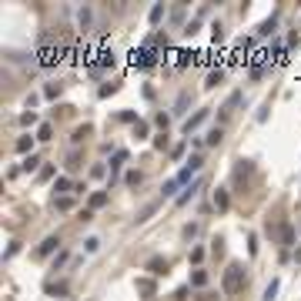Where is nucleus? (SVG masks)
<instances>
[{"label":"nucleus","instance_id":"nucleus-20","mask_svg":"<svg viewBox=\"0 0 301 301\" xmlns=\"http://www.w3.org/2000/svg\"><path fill=\"white\" fill-rule=\"evenodd\" d=\"M124 161H127V154H124V150H117V154H114V164H111V174H114L117 168H121Z\"/></svg>","mask_w":301,"mask_h":301},{"label":"nucleus","instance_id":"nucleus-27","mask_svg":"<svg viewBox=\"0 0 301 301\" xmlns=\"http://www.w3.org/2000/svg\"><path fill=\"white\" fill-rule=\"evenodd\" d=\"M134 137H137V141H141V137H148V124H141V121H137V127H134Z\"/></svg>","mask_w":301,"mask_h":301},{"label":"nucleus","instance_id":"nucleus-30","mask_svg":"<svg viewBox=\"0 0 301 301\" xmlns=\"http://www.w3.org/2000/svg\"><path fill=\"white\" fill-rule=\"evenodd\" d=\"M77 168H80V157L71 154V157H67V171H77Z\"/></svg>","mask_w":301,"mask_h":301},{"label":"nucleus","instance_id":"nucleus-25","mask_svg":"<svg viewBox=\"0 0 301 301\" xmlns=\"http://www.w3.org/2000/svg\"><path fill=\"white\" fill-rule=\"evenodd\" d=\"M57 94H60V87H54V84H47V87H44V97H47V100H54Z\"/></svg>","mask_w":301,"mask_h":301},{"label":"nucleus","instance_id":"nucleus-9","mask_svg":"<svg viewBox=\"0 0 301 301\" xmlns=\"http://www.w3.org/2000/svg\"><path fill=\"white\" fill-rule=\"evenodd\" d=\"M227 204H231V201H227L225 191H214V207H218V211H227Z\"/></svg>","mask_w":301,"mask_h":301},{"label":"nucleus","instance_id":"nucleus-7","mask_svg":"<svg viewBox=\"0 0 301 301\" xmlns=\"http://www.w3.org/2000/svg\"><path fill=\"white\" fill-rule=\"evenodd\" d=\"M198 191H201V181H194V184H188V191H184V194H177V204H184V201H191V198H194Z\"/></svg>","mask_w":301,"mask_h":301},{"label":"nucleus","instance_id":"nucleus-34","mask_svg":"<svg viewBox=\"0 0 301 301\" xmlns=\"http://www.w3.org/2000/svg\"><path fill=\"white\" fill-rule=\"evenodd\" d=\"M198 301H218V298H214V295H201Z\"/></svg>","mask_w":301,"mask_h":301},{"label":"nucleus","instance_id":"nucleus-10","mask_svg":"<svg viewBox=\"0 0 301 301\" xmlns=\"http://www.w3.org/2000/svg\"><path fill=\"white\" fill-rule=\"evenodd\" d=\"M137 291H141L144 298H150V295H154V281H148V278H141V281H137Z\"/></svg>","mask_w":301,"mask_h":301},{"label":"nucleus","instance_id":"nucleus-35","mask_svg":"<svg viewBox=\"0 0 301 301\" xmlns=\"http://www.w3.org/2000/svg\"><path fill=\"white\" fill-rule=\"evenodd\" d=\"M295 261H301V251H295Z\"/></svg>","mask_w":301,"mask_h":301},{"label":"nucleus","instance_id":"nucleus-16","mask_svg":"<svg viewBox=\"0 0 301 301\" xmlns=\"http://www.w3.org/2000/svg\"><path fill=\"white\" fill-rule=\"evenodd\" d=\"M221 137H225V134H221V127H214V131L207 134L204 141H207V144H211V148H214V144H221Z\"/></svg>","mask_w":301,"mask_h":301},{"label":"nucleus","instance_id":"nucleus-31","mask_svg":"<svg viewBox=\"0 0 301 301\" xmlns=\"http://www.w3.org/2000/svg\"><path fill=\"white\" fill-rule=\"evenodd\" d=\"M84 248H87V251H91V254H94L97 248H100V241H97V238H87V241H84Z\"/></svg>","mask_w":301,"mask_h":301},{"label":"nucleus","instance_id":"nucleus-21","mask_svg":"<svg viewBox=\"0 0 301 301\" xmlns=\"http://www.w3.org/2000/svg\"><path fill=\"white\" fill-rule=\"evenodd\" d=\"M271 30H275V17H271V20H264L261 27H258V34H261V37H268Z\"/></svg>","mask_w":301,"mask_h":301},{"label":"nucleus","instance_id":"nucleus-24","mask_svg":"<svg viewBox=\"0 0 301 301\" xmlns=\"http://www.w3.org/2000/svg\"><path fill=\"white\" fill-rule=\"evenodd\" d=\"M124 181H127V184H141V171H127V177H124Z\"/></svg>","mask_w":301,"mask_h":301},{"label":"nucleus","instance_id":"nucleus-5","mask_svg":"<svg viewBox=\"0 0 301 301\" xmlns=\"http://www.w3.org/2000/svg\"><path fill=\"white\" fill-rule=\"evenodd\" d=\"M91 20H94L91 7H80V10H77V24H80V30H91Z\"/></svg>","mask_w":301,"mask_h":301},{"label":"nucleus","instance_id":"nucleus-15","mask_svg":"<svg viewBox=\"0 0 301 301\" xmlns=\"http://www.w3.org/2000/svg\"><path fill=\"white\" fill-rule=\"evenodd\" d=\"M177 184H181V181H177V177H171V181H164V198H171V194H174V191H177Z\"/></svg>","mask_w":301,"mask_h":301},{"label":"nucleus","instance_id":"nucleus-8","mask_svg":"<svg viewBox=\"0 0 301 301\" xmlns=\"http://www.w3.org/2000/svg\"><path fill=\"white\" fill-rule=\"evenodd\" d=\"M204 117H207V111H198V114H194V117H191V121H184V131H194V127H198V124H201V121H204Z\"/></svg>","mask_w":301,"mask_h":301},{"label":"nucleus","instance_id":"nucleus-3","mask_svg":"<svg viewBox=\"0 0 301 301\" xmlns=\"http://www.w3.org/2000/svg\"><path fill=\"white\" fill-rule=\"evenodd\" d=\"M278 234H281V245L284 248L295 245V225H291V221H281V225H278Z\"/></svg>","mask_w":301,"mask_h":301},{"label":"nucleus","instance_id":"nucleus-13","mask_svg":"<svg viewBox=\"0 0 301 301\" xmlns=\"http://www.w3.org/2000/svg\"><path fill=\"white\" fill-rule=\"evenodd\" d=\"M278 288H281V284H278V281H271L268 288H264V298H261V301H275V295H278Z\"/></svg>","mask_w":301,"mask_h":301},{"label":"nucleus","instance_id":"nucleus-12","mask_svg":"<svg viewBox=\"0 0 301 301\" xmlns=\"http://www.w3.org/2000/svg\"><path fill=\"white\" fill-rule=\"evenodd\" d=\"M71 188H74V184H71V181H67V177H60V181H57V194H60V198H67V191H71Z\"/></svg>","mask_w":301,"mask_h":301},{"label":"nucleus","instance_id":"nucleus-2","mask_svg":"<svg viewBox=\"0 0 301 301\" xmlns=\"http://www.w3.org/2000/svg\"><path fill=\"white\" fill-rule=\"evenodd\" d=\"M201 164H204V161H201V157H198V154H194V157H191L188 164H184V168H181V174H177V181H181V184H184V181H191V177H194V174H198V171H201Z\"/></svg>","mask_w":301,"mask_h":301},{"label":"nucleus","instance_id":"nucleus-28","mask_svg":"<svg viewBox=\"0 0 301 301\" xmlns=\"http://www.w3.org/2000/svg\"><path fill=\"white\" fill-rule=\"evenodd\" d=\"M37 164H40V161H37V157H34V154H30V157H27V161H24L20 168H24V171H34V168H37Z\"/></svg>","mask_w":301,"mask_h":301},{"label":"nucleus","instance_id":"nucleus-22","mask_svg":"<svg viewBox=\"0 0 301 301\" xmlns=\"http://www.w3.org/2000/svg\"><path fill=\"white\" fill-rule=\"evenodd\" d=\"M30 148H34V137H20V141H17V150H20V154H24V150H30Z\"/></svg>","mask_w":301,"mask_h":301},{"label":"nucleus","instance_id":"nucleus-26","mask_svg":"<svg viewBox=\"0 0 301 301\" xmlns=\"http://www.w3.org/2000/svg\"><path fill=\"white\" fill-rule=\"evenodd\" d=\"M154 211H157V204H148L144 211H141V214H137V221H148V218L154 214Z\"/></svg>","mask_w":301,"mask_h":301},{"label":"nucleus","instance_id":"nucleus-29","mask_svg":"<svg viewBox=\"0 0 301 301\" xmlns=\"http://www.w3.org/2000/svg\"><path fill=\"white\" fill-rule=\"evenodd\" d=\"M84 137H87V127H77V131H74V137H71V141H74V144H80Z\"/></svg>","mask_w":301,"mask_h":301},{"label":"nucleus","instance_id":"nucleus-32","mask_svg":"<svg viewBox=\"0 0 301 301\" xmlns=\"http://www.w3.org/2000/svg\"><path fill=\"white\" fill-rule=\"evenodd\" d=\"M47 291H50V295H67V284H50Z\"/></svg>","mask_w":301,"mask_h":301},{"label":"nucleus","instance_id":"nucleus-4","mask_svg":"<svg viewBox=\"0 0 301 301\" xmlns=\"http://www.w3.org/2000/svg\"><path fill=\"white\" fill-rule=\"evenodd\" d=\"M57 245H60V238H57V234L44 238V245L37 248V258H47V254H54V251H57Z\"/></svg>","mask_w":301,"mask_h":301},{"label":"nucleus","instance_id":"nucleus-1","mask_svg":"<svg viewBox=\"0 0 301 301\" xmlns=\"http://www.w3.org/2000/svg\"><path fill=\"white\" fill-rule=\"evenodd\" d=\"M248 284V275H245V264L231 261L225 268V275H221V288H225V295H241Z\"/></svg>","mask_w":301,"mask_h":301},{"label":"nucleus","instance_id":"nucleus-19","mask_svg":"<svg viewBox=\"0 0 301 301\" xmlns=\"http://www.w3.org/2000/svg\"><path fill=\"white\" fill-rule=\"evenodd\" d=\"M191 284H198V288H204V284H207V275H204V271H194V275H191Z\"/></svg>","mask_w":301,"mask_h":301},{"label":"nucleus","instance_id":"nucleus-18","mask_svg":"<svg viewBox=\"0 0 301 301\" xmlns=\"http://www.w3.org/2000/svg\"><path fill=\"white\" fill-rule=\"evenodd\" d=\"M50 134H54V127H50V124H40V131H37V141H50Z\"/></svg>","mask_w":301,"mask_h":301},{"label":"nucleus","instance_id":"nucleus-6","mask_svg":"<svg viewBox=\"0 0 301 301\" xmlns=\"http://www.w3.org/2000/svg\"><path fill=\"white\" fill-rule=\"evenodd\" d=\"M148 271H150V275H164V271H168V258H150Z\"/></svg>","mask_w":301,"mask_h":301},{"label":"nucleus","instance_id":"nucleus-33","mask_svg":"<svg viewBox=\"0 0 301 301\" xmlns=\"http://www.w3.org/2000/svg\"><path fill=\"white\" fill-rule=\"evenodd\" d=\"M34 121H37V114L30 111V114H20V124H34Z\"/></svg>","mask_w":301,"mask_h":301},{"label":"nucleus","instance_id":"nucleus-23","mask_svg":"<svg viewBox=\"0 0 301 301\" xmlns=\"http://www.w3.org/2000/svg\"><path fill=\"white\" fill-rule=\"evenodd\" d=\"M164 17V7H161V3H154V7H150V20H154V24H157V20Z\"/></svg>","mask_w":301,"mask_h":301},{"label":"nucleus","instance_id":"nucleus-11","mask_svg":"<svg viewBox=\"0 0 301 301\" xmlns=\"http://www.w3.org/2000/svg\"><path fill=\"white\" fill-rule=\"evenodd\" d=\"M221 80H225V71L218 67V71H211V74H207V87H218Z\"/></svg>","mask_w":301,"mask_h":301},{"label":"nucleus","instance_id":"nucleus-14","mask_svg":"<svg viewBox=\"0 0 301 301\" xmlns=\"http://www.w3.org/2000/svg\"><path fill=\"white\" fill-rule=\"evenodd\" d=\"M104 204H107V194H104V191L91 194V207H104Z\"/></svg>","mask_w":301,"mask_h":301},{"label":"nucleus","instance_id":"nucleus-17","mask_svg":"<svg viewBox=\"0 0 301 301\" xmlns=\"http://www.w3.org/2000/svg\"><path fill=\"white\" fill-rule=\"evenodd\" d=\"M54 204H57V211H71L74 201H71V198H54Z\"/></svg>","mask_w":301,"mask_h":301}]
</instances>
